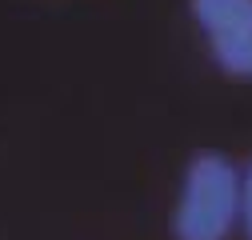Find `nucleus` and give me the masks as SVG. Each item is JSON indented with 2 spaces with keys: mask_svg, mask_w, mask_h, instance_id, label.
Segmentation results:
<instances>
[{
  "mask_svg": "<svg viewBox=\"0 0 252 240\" xmlns=\"http://www.w3.org/2000/svg\"><path fill=\"white\" fill-rule=\"evenodd\" d=\"M192 20L220 72L252 80V0H192Z\"/></svg>",
  "mask_w": 252,
  "mask_h": 240,
  "instance_id": "nucleus-2",
  "label": "nucleus"
},
{
  "mask_svg": "<svg viewBox=\"0 0 252 240\" xmlns=\"http://www.w3.org/2000/svg\"><path fill=\"white\" fill-rule=\"evenodd\" d=\"M244 172L220 152H196L184 168L180 200L172 212L176 240H228L240 220Z\"/></svg>",
  "mask_w": 252,
  "mask_h": 240,
  "instance_id": "nucleus-1",
  "label": "nucleus"
},
{
  "mask_svg": "<svg viewBox=\"0 0 252 240\" xmlns=\"http://www.w3.org/2000/svg\"><path fill=\"white\" fill-rule=\"evenodd\" d=\"M240 224H244V240H252V164L244 168L240 180Z\"/></svg>",
  "mask_w": 252,
  "mask_h": 240,
  "instance_id": "nucleus-3",
  "label": "nucleus"
}]
</instances>
